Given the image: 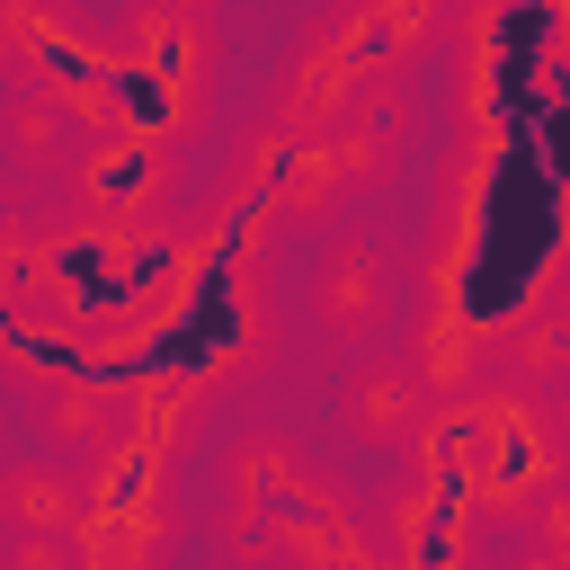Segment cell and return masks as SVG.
<instances>
[{
    "mask_svg": "<svg viewBox=\"0 0 570 570\" xmlns=\"http://www.w3.org/2000/svg\"><path fill=\"white\" fill-rule=\"evenodd\" d=\"M561 454L570 436L552 428V401L508 383V392H445L436 419L419 428V472H445L481 525H525L543 508V490L561 481Z\"/></svg>",
    "mask_w": 570,
    "mask_h": 570,
    "instance_id": "cell-1",
    "label": "cell"
},
{
    "mask_svg": "<svg viewBox=\"0 0 570 570\" xmlns=\"http://www.w3.org/2000/svg\"><path fill=\"white\" fill-rule=\"evenodd\" d=\"M0 45L27 89H53L89 134L125 125V45L89 36L62 0H0Z\"/></svg>",
    "mask_w": 570,
    "mask_h": 570,
    "instance_id": "cell-2",
    "label": "cell"
},
{
    "mask_svg": "<svg viewBox=\"0 0 570 570\" xmlns=\"http://www.w3.org/2000/svg\"><path fill=\"white\" fill-rule=\"evenodd\" d=\"M205 71H214L205 18H178V9L134 0V27H125V125L196 134V116H205Z\"/></svg>",
    "mask_w": 570,
    "mask_h": 570,
    "instance_id": "cell-3",
    "label": "cell"
},
{
    "mask_svg": "<svg viewBox=\"0 0 570 570\" xmlns=\"http://www.w3.org/2000/svg\"><path fill=\"white\" fill-rule=\"evenodd\" d=\"M187 134H160V125H116V134H89V151L71 160V196L89 214H116V223H160L178 205V178H187Z\"/></svg>",
    "mask_w": 570,
    "mask_h": 570,
    "instance_id": "cell-4",
    "label": "cell"
},
{
    "mask_svg": "<svg viewBox=\"0 0 570 570\" xmlns=\"http://www.w3.org/2000/svg\"><path fill=\"white\" fill-rule=\"evenodd\" d=\"M392 294H401V258H392V240H374V232H338L330 258H321V276H312V321H321L330 347H365V338L392 321Z\"/></svg>",
    "mask_w": 570,
    "mask_h": 570,
    "instance_id": "cell-5",
    "label": "cell"
},
{
    "mask_svg": "<svg viewBox=\"0 0 570 570\" xmlns=\"http://www.w3.org/2000/svg\"><path fill=\"white\" fill-rule=\"evenodd\" d=\"M338 419L356 445H419V428L436 419V383L419 374V356H356V374L338 383Z\"/></svg>",
    "mask_w": 570,
    "mask_h": 570,
    "instance_id": "cell-6",
    "label": "cell"
},
{
    "mask_svg": "<svg viewBox=\"0 0 570 570\" xmlns=\"http://www.w3.org/2000/svg\"><path fill=\"white\" fill-rule=\"evenodd\" d=\"M481 543V508L445 472H410L383 499V561H463Z\"/></svg>",
    "mask_w": 570,
    "mask_h": 570,
    "instance_id": "cell-7",
    "label": "cell"
},
{
    "mask_svg": "<svg viewBox=\"0 0 570 570\" xmlns=\"http://www.w3.org/2000/svg\"><path fill=\"white\" fill-rule=\"evenodd\" d=\"M80 517H89V463H9L0 472L9 534H80Z\"/></svg>",
    "mask_w": 570,
    "mask_h": 570,
    "instance_id": "cell-8",
    "label": "cell"
},
{
    "mask_svg": "<svg viewBox=\"0 0 570 570\" xmlns=\"http://www.w3.org/2000/svg\"><path fill=\"white\" fill-rule=\"evenodd\" d=\"M508 383H525V392H561L570 383V276H552L517 312V330H508Z\"/></svg>",
    "mask_w": 570,
    "mask_h": 570,
    "instance_id": "cell-9",
    "label": "cell"
},
{
    "mask_svg": "<svg viewBox=\"0 0 570 570\" xmlns=\"http://www.w3.org/2000/svg\"><path fill=\"white\" fill-rule=\"evenodd\" d=\"M9 142H18L27 169H71V160L89 151V125H80L53 89H27V80H18V98H9Z\"/></svg>",
    "mask_w": 570,
    "mask_h": 570,
    "instance_id": "cell-10",
    "label": "cell"
},
{
    "mask_svg": "<svg viewBox=\"0 0 570 570\" xmlns=\"http://www.w3.org/2000/svg\"><path fill=\"white\" fill-rule=\"evenodd\" d=\"M525 543H534V561H570V472L543 490V508L525 517Z\"/></svg>",
    "mask_w": 570,
    "mask_h": 570,
    "instance_id": "cell-11",
    "label": "cell"
},
{
    "mask_svg": "<svg viewBox=\"0 0 570 570\" xmlns=\"http://www.w3.org/2000/svg\"><path fill=\"white\" fill-rule=\"evenodd\" d=\"M151 9H178V18H205L214 0H151Z\"/></svg>",
    "mask_w": 570,
    "mask_h": 570,
    "instance_id": "cell-12",
    "label": "cell"
}]
</instances>
